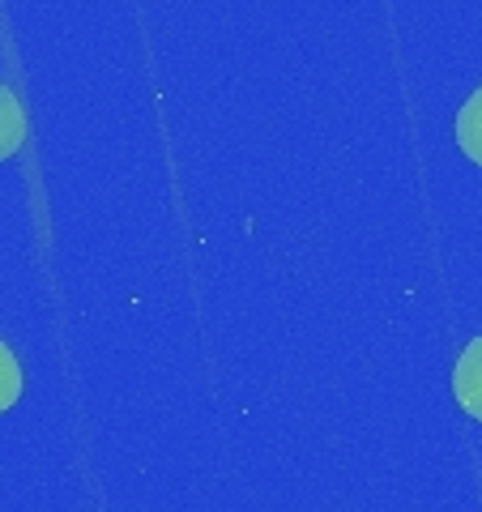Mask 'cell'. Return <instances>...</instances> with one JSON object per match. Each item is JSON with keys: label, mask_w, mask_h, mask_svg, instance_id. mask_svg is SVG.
<instances>
[{"label": "cell", "mask_w": 482, "mask_h": 512, "mask_svg": "<svg viewBox=\"0 0 482 512\" xmlns=\"http://www.w3.org/2000/svg\"><path fill=\"white\" fill-rule=\"evenodd\" d=\"M453 393H457L461 410L470 414V419H478V423H482V338L465 346V355L457 359Z\"/></svg>", "instance_id": "cell-1"}, {"label": "cell", "mask_w": 482, "mask_h": 512, "mask_svg": "<svg viewBox=\"0 0 482 512\" xmlns=\"http://www.w3.org/2000/svg\"><path fill=\"white\" fill-rule=\"evenodd\" d=\"M26 141V116H22V103L5 82H0V163L13 158Z\"/></svg>", "instance_id": "cell-2"}, {"label": "cell", "mask_w": 482, "mask_h": 512, "mask_svg": "<svg viewBox=\"0 0 482 512\" xmlns=\"http://www.w3.org/2000/svg\"><path fill=\"white\" fill-rule=\"evenodd\" d=\"M457 141H461V150L474 158V163H482V90L470 94V103L461 107V116H457Z\"/></svg>", "instance_id": "cell-3"}, {"label": "cell", "mask_w": 482, "mask_h": 512, "mask_svg": "<svg viewBox=\"0 0 482 512\" xmlns=\"http://www.w3.org/2000/svg\"><path fill=\"white\" fill-rule=\"evenodd\" d=\"M18 393H22V367L13 359V350L0 342V414L18 402Z\"/></svg>", "instance_id": "cell-4"}]
</instances>
